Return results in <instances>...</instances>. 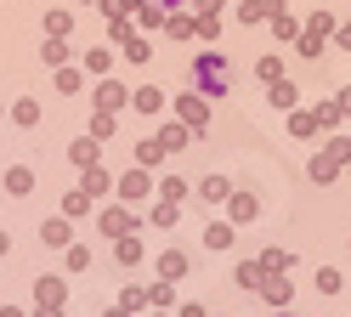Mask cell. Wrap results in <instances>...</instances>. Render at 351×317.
I'll use <instances>...</instances> for the list:
<instances>
[{"instance_id": "cb8c5ba5", "label": "cell", "mask_w": 351, "mask_h": 317, "mask_svg": "<svg viewBox=\"0 0 351 317\" xmlns=\"http://www.w3.org/2000/svg\"><path fill=\"white\" fill-rule=\"evenodd\" d=\"M74 165H97V142H74Z\"/></svg>"}, {"instance_id": "836d02e7", "label": "cell", "mask_w": 351, "mask_h": 317, "mask_svg": "<svg viewBox=\"0 0 351 317\" xmlns=\"http://www.w3.org/2000/svg\"><path fill=\"white\" fill-rule=\"evenodd\" d=\"M0 317H23V312H17V306H0Z\"/></svg>"}, {"instance_id": "7a4b0ae2", "label": "cell", "mask_w": 351, "mask_h": 317, "mask_svg": "<svg viewBox=\"0 0 351 317\" xmlns=\"http://www.w3.org/2000/svg\"><path fill=\"white\" fill-rule=\"evenodd\" d=\"M147 187H153V181H147V176H142V165H136V170L119 181V198H125V204H136V198H147Z\"/></svg>"}, {"instance_id": "d590c367", "label": "cell", "mask_w": 351, "mask_h": 317, "mask_svg": "<svg viewBox=\"0 0 351 317\" xmlns=\"http://www.w3.org/2000/svg\"><path fill=\"white\" fill-rule=\"evenodd\" d=\"M283 317H295V312H283Z\"/></svg>"}, {"instance_id": "2e32d148", "label": "cell", "mask_w": 351, "mask_h": 317, "mask_svg": "<svg viewBox=\"0 0 351 317\" xmlns=\"http://www.w3.org/2000/svg\"><path fill=\"white\" fill-rule=\"evenodd\" d=\"M12 119H17V125H34V119H40V102H17Z\"/></svg>"}, {"instance_id": "5bb4252c", "label": "cell", "mask_w": 351, "mask_h": 317, "mask_svg": "<svg viewBox=\"0 0 351 317\" xmlns=\"http://www.w3.org/2000/svg\"><path fill=\"white\" fill-rule=\"evenodd\" d=\"M159 102H165V91H153V85H142V91H136V108H142V113H153Z\"/></svg>"}, {"instance_id": "8992f818", "label": "cell", "mask_w": 351, "mask_h": 317, "mask_svg": "<svg viewBox=\"0 0 351 317\" xmlns=\"http://www.w3.org/2000/svg\"><path fill=\"white\" fill-rule=\"evenodd\" d=\"M159 272H165V278H187V255H182V249H165V255H159Z\"/></svg>"}, {"instance_id": "e0dca14e", "label": "cell", "mask_w": 351, "mask_h": 317, "mask_svg": "<svg viewBox=\"0 0 351 317\" xmlns=\"http://www.w3.org/2000/svg\"><path fill=\"white\" fill-rule=\"evenodd\" d=\"M159 193H165V198L176 204V198H182V193H187V181H182V176H165V181H159Z\"/></svg>"}, {"instance_id": "f1b7e54d", "label": "cell", "mask_w": 351, "mask_h": 317, "mask_svg": "<svg viewBox=\"0 0 351 317\" xmlns=\"http://www.w3.org/2000/svg\"><path fill=\"white\" fill-rule=\"evenodd\" d=\"M80 210H91V193H85V187H80V193H69V215H80Z\"/></svg>"}, {"instance_id": "ac0fdd59", "label": "cell", "mask_w": 351, "mask_h": 317, "mask_svg": "<svg viewBox=\"0 0 351 317\" xmlns=\"http://www.w3.org/2000/svg\"><path fill=\"white\" fill-rule=\"evenodd\" d=\"M317 289H323V294H340V272L323 266V272H317Z\"/></svg>"}, {"instance_id": "603a6c76", "label": "cell", "mask_w": 351, "mask_h": 317, "mask_svg": "<svg viewBox=\"0 0 351 317\" xmlns=\"http://www.w3.org/2000/svg\"><path fill=\"white\" fill-rule=\"evenodd\" d=\"M272 102H278V108H295V85L278 80V85H272Z\"/></svg>"}, {"instance_id": "8fae6325", "label": "cell", "mask_w": 351, "mask_h": 317, "mask_svg": "<svg viewBox=\"0 0 351 317\" xmlns=\"http://www.w3.org/2000/svg\"><path fill=\"white\" fill-rule=\"evenodd\" d=\"M40 238H46V244H69V221H46V226H40Z\"/></svg>"}, {"instance_id": "44dd1931", "label": "cell", "mask_w": 351, "mask_h": 317, "mask_svg": "<svg viewBox=\"0 0 351 317\" xmlns=\"http://www.w3.org/2000/svg\"><path fill=\"white\" fill-rule=\"evenodd\" d=\"M102 226H108V233H119V238H125V233H130V215H125V210H108V221H102Z\"/></svg>"}, {"instance_id": "4fadbf2b", "label": "cell", "mask_w": 351, "mask_h": 317, "mask_svg": "<svg viewBox=\"0 0 351 317\" xmlns=\"http://www.w3.org/2000/svg\"><path fill=\"white\" fill-rule=\"evenodd\" d=\"M255 215V198L250 193H232V221H250Z\"/></svg>"}, {"instance_id": "4316f807", "label": "cell", "mask_w": 351, "mask_h": 317, "mask_svg": "<svg viewBox=\"0 0 351 317\" xmlns=\"http://www.w3.org/2000/svg\"><path fill=\"white\" fill-rule=\"evenodd\" d=\"M317 130V113H295V136H312Z\"/></svg>"}, {"instance_id": "4dcf8cb0", "label": "cell", "mask_w": 351, "mask_h": 317, "mask_svg": "<svg viewBox=\"0 0 351 317\" xmlns=\"http://www.w3.org/2000/svg\"><path fill=\"white\" fill-rule=\"evenodd\" d=\"M221 6H227V0H199V12H204V17H215Z\"/></svg>"}, {"instance_id": "1f68e13d", "label": "cell", "mask_w": 351, "mask_h": 317, "mask_svg": "<svg viewBox=\"0 0 351 317\" xmlns=\"http://www.w3.org/2000/svg\"><path fill=\"white\" fill-rule=\"evenodd\" d=\"M142 6H153V12H170V6H182V0H142Z\"/></svg>"}, {"instance_id": "7c38bea8", "label": "cell", "mask_w": 351, "mask_h": 317, "mask_svg": "<svg viewBox=\"0 0 351 317\" xmlns=\"http://www.w3.org/2000/svg\"><path fill=\"white\" fill-rule=\"evenodd\" d=\"M97 102H102V113H114V108L125 102V91H119V85H102V91H97Z\"/></svg>"}, {"instance_id": "484cf974", "label": "cell", "mask_w": 351, "mask_h": 317, "mask_svg": "<svg viewBox=\"0 0 351 317\" xmlns=\"http://www.w3.org/2000/svg\"><path fill=\"white\" fill-rule=\"evenodd\" d=\"M69 266H74V272H85V266H91V249L74 244V249H69Z\"/></svg>"}, {"instance_id": "5b68a950", "label": "cell", "mask_w": 351, "mask_h": 317, "mask_svg": "<svg viewBox=\"0 0 351 317\" xmlns=\"http://www.w3.org/2000/svg\"><path fill=\"white\" fill-rule=\"evenodd\" d=\"M232 238H238V233H232V221H210V226H204V244H210V249H227Z\"/></svg>"}, {"instance_id": "d6a6232c", "label": "cell", "mask_w": 351, "mask_h": 317, "mask_svg": "<svg viewBox=\"0 0 351 317\" xmlns=\"http://www.w3.org/2000/svg\"><path fill=\"white\" fill-rule=\"evenodd\" d=\"M34 317H62V312H57V306H40V312H34Z\"/></svg>"}, {"instance_id": "30bf717a", "label": "cell", "mask_w": 351, "mask_h": 317, "mask_svg": "<svg viewBox=\"0 0 351 317\" xmlns=\"http://www.w3.org/2000/svg\"><path fill=\"white\" fill-rule=\"evenodd\" d=\"M114 255H119L125 266H136V261H142V238H119V249H114Z\"/></svg>"}, {"instance_id": "7402d4cb", "label": "cell", "mask_w": 351, "mask_h": 317, "mask_svg": "<svg viewBox=\"0 0 351 317\" xmlns=\"http://www.w3.org/2000/svg\"><path fill=\"white\" fill-rule=\"evenodd\" d=\"M182 119H187V125H199V119H204V102H199V97H187V102H182Z\"/></svg>"}, {"instance_id": "9c48e42d", "label": "cell", "mask_w": 351, "mask_h": 317, "mask_svg": "<svg viewBox=\"0 0 351 317\" xmlns=\"http://www.w3.org/2000/svg\"><path fill=\"white\" fill-rule=\"evenodd\" d=\"M34 294H40V306H62V283H57V278H40Z\"/></svg>"}, {"instance_id": "f546056e", "label": "cell", "mask_w": 351, "mask_h": 317, "mask_svg": "<svg viewBox=\"0 0 351 317\" xmlns=\"http://www.w3.org/2000/svg\"><path fill=\"white\" fill-rule=\"evenodd\" d=\"M130 6H136V0H108V12H114V17H125Z\"/></svg>"}, {"instance_id": "52a82bcc", "label": "cell", "mask_w": 351, "mask_h": 317, "mask_svg": "<svg viewBox=\"0 0 351 317\" xmlns=\"http://www.w3.org/2000/svg\"><path fill=\"white\" fill-rule=\"evenodd\" d=\"M261 289H267L272 306H289V278H261Z\"/></svg>"}, {"instance_id": "ba28073f", "label": "cell", "mask_w": 351, "mask_h": 317, "mask_svg": "<svg viewBox=\"0 0 351 317\" xmlns=\"http://www.w3.org/2000/svg\"><path fill=\"white\" fill-rule=\"evenodd\" d=\"M159 148H165V153H182V148H187V125H165Z\"/></svg>"}, {"instance_id": "3957f363", "label": "cell", "mask_w": 351, "mask_h": 317, "mask_svg": "<svg viewBox=\"0 0 351 317\" xmlns=\"http://www.w3.org/2000/svg\"><path fill=\"white\" fill-rule=\"evenodd\" d=\"M6 193H12V198H23V193H34V176H29L23 165H12V170H6Z\"/></svg>"}, {"instance_id": "d4e9b609", "label": "cell", "mask_w": 351, "mask_h": 317, "mask_svg": "<svg viewBox=\"0 0 351 317\" xmlns=\"http://www.w3.org/2000/svg\"><path fill=\"white\" fill-rule=\"evenodd\" d=\"M85 193H91V198H97V193H108V176H102L97 165H91V176H85Z\"/></svg>"}, {"instance_id": "6da1fadb", "label": "cell", "mask_w": 351, "mask_h": 317, "mask_svg": "<svg viewBox=\"0 0 351 317\" xmlns=\"http://www.w3.org/2000/svg\"><path fill=\"white\" fill-rule=\"evenodd\" d=\"M193 85H199V97H227L232 91V68L221 51H199L193 57Z\"/></svg>"}, {"instance_id": "ffe728a7", "label": "cell", "mask_w": 351, "mask_h": 317, "mask_svg": "<svg viewBox=\"0 0 351 317\" xmlns=\"http://www.w3.org/2000/svg\"><path fill=\"white\" fill-rule=\"evenodd\" d=\"M125 57H130V62H147V57H153V51H147V40H142V34H136V40H125Z\"/></svg>"}, {"instance_id": "d6986e66", "label": "cell", "mask_w": 351, "mask_h": 317, "mask_svg": "<svg viewBox=\"0 0 351 317\" xmlns=\"http://www.w3.org/2000/svg\"><path fill=\"white\" fill-rule=\"evenodd\" d=\"M267 12H272V0H250V6L238 12V17H244V23H261V17H267Z\"/></svg>"}, {"instance_id": "9a60e30c", "label": "cell", "mask_w": 351, "mask_h": 317, "mask_svg": "<svg viewBox=\"0 0 351 317\" xmlns=\"http://www.w3.org/2000/svg\"><path fill=\"white\" fill-rule=\"evenodd\" d=\"M261 278H267V266H238V283L244 289H261Z\"/></svg>"}, {"instance_id": "83f0119b", "label": "cell", "mask_w": 351, "mask_h": 317, "mask_svg": "<svg viewBox=\"0 0 351 317\" xmlns=\"http://www.w3.org/2000/svg\"><path fill=\"white\" fill-rule=\"evenodd\" d=\"M335 165H340V158L328 153V158H317V165H312V176H317V181H328V176H335Z\"/></svg>"}, {"instance_id": "e575fe53", "label": "cell", "mask_w": 351, "mask_h": 317, "mask_svg": "<svg viewBox=\"0 0 351 317\" xmlns=\"http://www.w3.org/2000/svg\"><path fill=\"white\" fill-rule=\"evenodd\" d=\"M6 249H12V238H6V233H0V255H6Z\"/></svg>"}, {"instance_id": "277c9868", "label": "cell", "mask_w": 351, "mask_h": 317, "mask_svg": "<svg viewBox=\"0 0 351 317\" xmlns=\"http://www.w3.org/2000/svg\"><path fill=\"white\" fill-rule=\"evenodd\" d=\"M199 193H204L210 204H227V198H232V181H227V176H210V181H199Z\"/></svg>"}]
</instances>
